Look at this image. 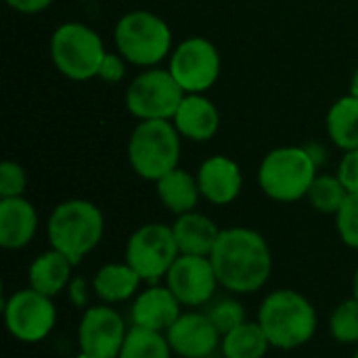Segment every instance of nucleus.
I'll return each instance as SVG.
<instances>
[{"mask_svg":"<svg viewBox=\"0 0 358 358\" xmlns=\"http://www.w3.org/2000/svg\"><path fill=\"white\" fill-rule=\"evenodd\" d=\"M220 289L250 296L266 287L273 275V252L262 233L250 227L222 229L210 254Z\"/></svg>","mask_w":358,"mask_h":358,"instance_id":"1","label":"nucleus"},{"mask_svg":"<svg viewBox=\"0 0 358 358\" xmlns=\"http://www.w3.org/2000/svg\"><path fill=\"white\" fill-rule=\"evenodd\" d=\"M256 321L266 334L271 346L285 352L306 346L319 329L315 304L302 292L292 287L268 292L258 306Z\"/></svg>","mask_w":358,"mask_h":358,"instance_id":"2","label":"nucleus"},{"mask_svg":"<svg viewBox=\"0 0 358 358\" xmlns=\"http://www.w3.org/2000/svg\"><path fill=\"white\" fill-rule=\"evenodd\" d=\"M103 235L105 216L88 199H65L52 208L46 220L50 248L65 254L76 266L101 245Z\"/></svg>","mask_w":358,"mask_h":358,"instance_id":"3","label":"nucleus"},{"mask_svg":"<svg viewBox=\"0 0 358 358\" xmlns=\"http://www.w3.org/2000/svg\"><path fill=\"white\" fill-rule=\"evenodd\" d=\"M319 174V164L308 147H277L264 155L258 168L260 191L277 203H294L306 199L313 180Z\"/></svg>","mask_w":358,"mask_h":358,"instance_id":"4","label":"nucleus"},{"mask_svg":"<svg viewBox=\"0 0 358 358\" xmlns=\"http://www.w3.org/2000/svg\"><path fill=\"white\" fill-rule=\"evenodd\" d=\"M115 50L136 67H157L162 61L170 59L172 29L164 17L151 10H130L122 15L113 29Z\"/></svg>","mask_w":358,"mask_h":358,"instance_id":"5","label":"nucleus"},{"mask_svg":"<svg viewBox=\"0 0 358 358\" xmlns=\"http://www.w3.org/2000/svg\"><path fill=\"white\" fill-rule=\"evenodd\" d=\"M182 136L172 120H145L134 126L128 138L126 155L132 172L149 182L178 168Z\"/></svg>","mask_w":358,"mask_h":358,"instance_id":"6","label":"nucleus"},{"mask_svg":"<svg viewBox=\"0 0 358 358\" xmlns=\"http://www.w3.org/2000/svg\"><path fill=\"white\" fill-rule=\"evenodd\" d=\"M105 55L103 38L86 23H61L50 36V61L67 80L86 82L96 78Z\"/></svg>","mask_w":358,"mask_h":358,"instance_id":"7","label":"nucleus"},{"mask_svg":"<svg viewBox=\"0 0 358 358\" xmlns=\"http://www.w3.org/2000/svg\"><path fill=\"white\" fill-rule=\"evenodd\" d=\"M180 256L172 224H141L126 241L124 260L138 273L143 283H162Z\"/></svg>","mask_w":358,"mask_h":358,"instance_id":"8","label":"nucleus"},{"mask_svg":"<svg viewBox=\"0 0 358 358\" xmlns=\"http://www.w3.org/2000/svg\"><path fill=\"white\" fill-rule=\"evenodd\" d=\"M182 99L185 90L178 86L168 67L143 69L136 78L130 80L124 94L128 113L138 122L172 120Z\"/></svg>","mask_w":358,"mask_h":358,"instance_id":"9","label":"nucleus"},{"mask_svg":"<svg viewBox=\"0 0 358 358\" xmlns=\"http://www.w3.org/2000/svg\"><path fill=\"white\" fill-rule=\"evenodd\" d=\"M4 327L21 344L44 342L57 325V306L55 298H48L29 285L15 289L4 298L2 304Z\"/></svg>","mask_w":358,"mask_h":358,"instance_id":"10","label":"nucleus"},{"mask_svg":"<svg viewBox=\"0 0 358 358\" xmlns=\"http://www.w3.org/2000/svg\"><path fill=\"white\" fill-rule=\"evenodd\" d=\"M168 69L185 94H206L220 78V50L212 40L191 36L174 46Z\"/></svg>","mask_w":358,"mask_h":358,"instance_id":"11","label":"nucleus"},{"mask_svg":"<svg viewBox=\"0 0 358 358\" xmlns=\"http://www.w3.org/2000/svg\"><path fill=\"white\" fill-rule=\"evenodd\" d=\"M164 283L178 298L182 308L189 310L206 308L220 289L210 256L180 254L172 264V268L168 271Z\"/></svg>","mask_w":358,"mask_h":358,"instance_id":"12","label":"nucleus"},{"mask_svg":"<svg viewBox=\"0 0 358 358\" xmlns=\"http://www.w3.org/2000/svg\"><path fill=\"white\" fill-rule=\"evenodd\" d=\"M126 319L115 306L96 304L82 310L78 323V346L94 358H117L128 336Z\"/></svg>","mask_w":358,"mask_h":358,"instance_id":"13","label":"nucleus"},{"mask_svg":"<svg viewBox=\"0 0 358 358\" xmlns=\"http://www.w3.org/2000/svg\"><path fill=\"white\" fill-rule=\"evenodd\" d=\"M166 338L178 358H212L222 344V334L206 310H185L166 331Z\"/></svg>","mask_w":358,"mask_h":358,"instance_id":"14","label":"nucleus"},{"mask_svg":"<svg viewBox=\"0 0 358 358\" xmlns=\"http://www.w3.org/2000/svg\"><path fill=\"white\" fill-rule=\"evenodd\" d=\"M182 313V304L166 283H147L130 304V323L166 334Z\"/></svg>","mask_w":358,"mask_h":358,"instance_id":"15","label":"nucleus"},{"mask_svg":"<svg viewBox=\"0 0 358 358\" xmlns=\"http://www.w3.org/2000/svg\"><path fill=\"white\" fill-rule=\"evenodd\" d=\"M201 197L212 206H231L243 191V172L229 155H212L197 170Z\"/></svg>","mask_w":358,"mask_h":358,"instance_id":"16","label":"nucleus"},{"mask_svg":"<svg viewBox=\"0 0 358 358\" xmlns=\"http://www.w3.org/2000/svg\"><path fill=\"white\" fill-rule=\"evenodd\" d=\"M40 227L36 206L23 197L0 199V248L19 252L27 248Z\"/></svg>","mask_w":358,"mask_h":358,"instance_id":"17","label":"nucleus"},{"mask_svg":"<svg viewBox=\"0 0 358 358\" xmlns=\"http://www.w3.org/2000/svg\"><path fill=\"white\" fill-rule=\"evenodd\" d=\"M172 124L182 138L206 143L218 134L220 111L206 94H185L172 117Z\"/></svg>","mask_w":358,"mask_h":358,"instance_id":"18","label":"nucleus"},{"mask_svg":"<svg viewBox=\"0 0 358 358\" xmlns=\"http://www.w3.org/2000/svg\"><path fill=\"white\" fill-rule=\"evenodd\" d=\"M73 266L76 264L65 254L48 248L27 266V285L48 298H57L65 294L67 285L71 283Z\"/></svg>","mask_w":358,"mask_h":358,"instance_id":"19","label":"nucleus"},{"mask_svg":"<svg viewBox=\"0 0 358 358\" xmlns=\"http://www.w3.org/2000/svg\"><path fill=\"white\" fill-rule=\"evenodd\" d=\"M90 281H92L94 296L109 306L134 300L143 285V279L126 260L103 264Z\"/></svg>","mask_w":358,"mask_h":358,"instance_id":"20","label":"nucleus"},{"mask_svg":"<svg viewBox=\"0 0 358 358\" xmlns=\"http://www.w3.org/2000/svg\"><path fill=\"white\" fill-rule=\"evenodd\" d=\"M172 231L180 254L210 256L222 229H218V224L210 216L193 210L176 216V220L172 222Z\"/></svg>","mask_w":358,"mask_h":358,"instance_id":"21","label":"nucleus"},{"mask_svg":"<svg viewBox=\"0 0 358 358\" xmlns=\"http://www.w3.org/2000/svg\"><path fill=\"white\" fill-rule=\"evenodd\" d=\"M155 193H157V199L162 201V206L168 212H172L174 216L197 210L199 199H203L201 191H199L197 176L182 168H174L172 172L162 176L155 182Z\"/></svg>","mask_w":358,"mask_h":358,"instance_id":"22","label":"nucleus"},{"mask_svg":"<svg viewBox=\"0 0 358 358\" xmlns=\"http://www.w3.org/2000/svg\"><path fill=\"white\" fill-rule=\"evenodd\" d=\"M327 134L342 151L358 149V99L346 94L338 99L327 111Z\"/></svg>","mask_w":358,"mask_h":358,"instance_id":"23","label":"nucleus"},{"mask_svg":"<svg viewBox=\"0 0 358 358\" xmlns=\"http://www.w3.org/2000/svg\"><path fill=\"white\" fill-rule=\"evenodd\" d=\"M271 342L258 321H245L239 327L222 336V358H264L271 350Z\"/></svg>","mask_w":358,"mask_h":358,"instance_id":"24","label":"nucleus"},{"mask_svg":"<svg viewBox=\"0 0 358 358\" xmlns=\"http://www.w3.org/2000/svg\"><path fill=\"white\" fill-rule=\"evenodd\" d=\"M117 358H174L166 334L130 325Z\"/></svg>","mask_w":358,"mask_h":358,"instance_id":"25","label":"nucleus"},{"mask_svg":"<svg viewBox=\"0 0 358 358\" xmlns=\"http://www.w3.org/2000/svg\"><path fill=\"white\" fill-rule=\"evenodd\" d=\"M348 195L350 193L346 191V187L342 185L338 174H317V178L313 180V185L306 193V201L319 214L336 216Z\"/></svg>","mask_w":358,"mask_h":358,"instance_id":"26","label":"nucleus"},{"mask_svg":"<svg viewBox=\"0 0 358 358\" xmlns=\"http://www.w3.org/2000/svg\"><path fill=\"white\" fill-rule=\"evenodd\" d=\"M327 331L331 340H336L342 346H358V300L355 296L340 302L331 310Z\"/></svg>","mask_w":358,"mask_h":358,"instance_id":"27","label":"nucleus"},{"mask_svg":"<svg viewBox=\"0 0 358 358\" xmlns=\"http://www.w3.org/2000/svg\"><path fill=\"white\" fill-rule=\"evenodd\" d=\"M206 315L210 317V321L216 325V329L224 336L231 329L239 327L241 323L248 321L245 317V306L237 300V296H224V298H214L208 306H206Z\"/></svg>","mask_w":358,"mask_h":358,"instance_id":"28","label":"nucleus"},{"mask_svg":"<svg viewBox=\"0 0 358 358\" xmlns=\"http://www.w3.org/2000/svg\"><path fill=\"white\" fill-rule=\"evenodd\" d=\"M336 231L346 248L358 250V193L348 195L336 214Z\"/></svg>","mask_w":358,"mask_h":358,"instance_id":"29","label":"nucleus"},{"mask_svg":"<svg viewBox=\"0 0 358 358\" xmlns=\"http://www.w3.org/2000/svg\"><path fill=\"white\" fill-rule=\"evenodd\" d=\"M27 189V174L25 168L13 159L0 164V199L8 197H23Z\"/></svg>","mask_w":358,"mask_h":358,"instance_id":"30","label":"nucleus"},{"mask_svg":"<svg viewBox=\"0 0 358 358\" xmlns=\"http://www.w3.org/2000/svg\"><path fill=\"white\" fill-rule=\"evenodd\" d=\"M126 65L128 61L117 50H107L96 78L103 80L105 84H120L126 78V69H128Z\"/></svg>","mask_w":358,"mask_h":358,"instance_id":"31","label":"nucleus"},{"mask_svg":"<svg viewBox=\"0 0 358 358\" xmlns=\"http://www.w3.org/2000/svg\"><path fill=\"white\" fill-rule=\"evenodd\" d=\"M336 174H338V178L342 180V185L346 187V191L350 195L358 193V149L344 151Z\"/></svg>","mask_w":358,"mask_h":358,"instance_id":"32","label":"nucleus"},{"mask_svg":"<svg viewBox=\"0 0 358 358\" xmlns=\"http://www.w3.org/2000/svg\"><path fill=\"white\" fill-rule=\"evenodd\" d=\"M65 294H67V300H69V304H71L73 308L86 310V308L90 306V296L94 294L92 281H86L84 277H76V275H73V279H71V283L67 285Z\"/></svg>","mask_w":358,"mask_h":358,"instance_id":"33","label":"nucleus"},{"mask_svg":"<svg viewBox=\"0 0 358 358\" xmlns=\"http://www.w3.org/2000/svg\"><path fill=\"white\" fill-rule=\"evenodd\" d=\"M4 2L21 15H38L46 10L55 0H4Z\"/></svg>","mask_w":358,"mask_h":358,"instance_id":"34","label":"nucleus"},{"mask_svg":"<svg viewBox=\"0 0 358 358\" xmlns=\"http://www.w3.org/2000/svg\"><path fill=\"white\" fill-rule=\"evenodd\" d=\"M348 94H352V96H357L358 99V67L355 69L352 78H350V92H348Z\"/></svg>","mask_w":358,"mask_h":358,"instance_id":"35","label":"nucleus"},{"mask_svg":"<svg viewBox=\"0 0 358 358\" xmlns=\"http://www.w3.org/2000/svg\"><path fill=\"white\" fill-rule=\"evenodd\" d=\"M352 296L358 300V268L357 273H355V277H352Z\"/></svg>","mask_w":358,"mask_h":358,"instance_id":"36","label":"nucleus"},{"mask_svg":"<svg viewBox=\"0 0 358 358\" xmlns=\"http://www.w3.org/2000/svg\"><path fill=\"white\" fill-rule=\"evenodd\" d=\"M73 358H94V357H92V355H86V352H82V350H80V352H78Z\"/></svg>","mask_w":358,"mask_h":358,"instance_id":"37","label":"nucleus"},{"mask_svg":"<svg viewBox=\"0 0 358 358\" xmlns=\"http://www.w3.org/2000/svg\"><path fill=\"white\" fill-rule=\"evenodd\" d=\"M352 358H358V346H357V350H355V355H352Z\"/></svg>","mask_w":358,"mask_h":358,"instance_id":"38","label":"nucleus"}]
</instances>
